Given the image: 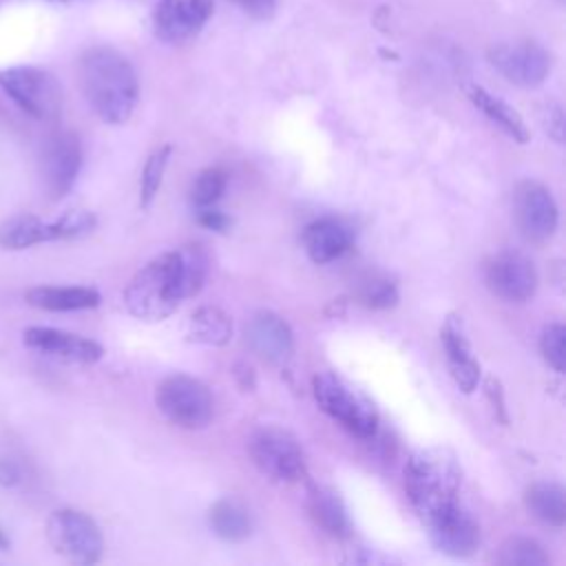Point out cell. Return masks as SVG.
Returning a JSON list of instances; mask_svg holds the SVG:
<instances>
[{"instance_id": "e0dca14e", "label": "cell", "mask_w": 566, "mask_h": 566, "mask_svg": "<svg viewBox=\"0 0 566 566\" xmlns=\"http://www.w3.org/2000/svg\"><path fill=\"white\" fill-rule=\"evenodd\" d=\"M245 340L263 360L281 365L294 352V336L290 325L274 312L261 310L245 325Z\"/></svg>"}, {"instance_id": "2e32d148", "label": "cell", "mask_w": 566, "mask_h": 566, "mask_svg": "<svg viewBox=\"0 0 566 566\" xmlns=\"http://www.w3.org/2000/svg\"><path fill=\"white\" fill-rule=\"evenodd\" d=\"M440 340H442L449 374H451L455 387L462 394L475 391V387L480 382V363L473 356V349H471V343L464 334L460 316L449 314L444 318L442 329H440Z\"/></svg>"}, {"instance_id": "7402d4cb", "label": "cell", "mask_w": 566, "mask_h": 566, "mask_svg": "<svg viewBox=\"0 0 566 566\" xmlns=\"http://www.w3.org/2000/svg\"><path fill=\"white\" fill-rule=\"evenodd\" d=\"M524 504L535 520L548 526L559 528L566 520V493L564 486L557 482H533L524 493Z\"/></svg>"}, {"instance_id": "8d00e7d4", "label": "cell", "mask_w": 566, "mask_h": 566, "mask_svg": "<svg viewBox=\"0 0 566 566\" xmlns=\"http://www.w3.org/2000/svg\"><path fill=\"white\" fill-rule=\"evenodd\" d=\"M18 482H20V469L9 460H0V486H15Z\"/></svg>"}, {"instance_id": "ac0fdd59", "label": "cell", "mask_w": 566, "mask_h": 566, "mask_svg": "<svg viewBox=\"0 0 566 566\" xmlns=\"http://www.w3.org/2000/svg\"><path fill=\"white\" fill-rule=\"evenodd\" d=\"M349 245L352 230L334 217L316 219L303 230V248L307 256L318 265L343 256L349 250Z\"/></svg>"}, {"instance_id": "8fae6325", "label": "cell", "mask_w": 566, "mask_h": 566, "mask_svg": "<svg viewBox=\"0 0 566 566\" xmlns=\"http://www.w3.org/2000/svg\"><path fill=\"white\" fill-rule=\"evenodd\" d=\"M513 217L522 237L531 243H544L557 230V206L548 188L537 181H520L513 195Z\"/></svg>"}, {"instance_id": "cb8c5ba5", "label": "cell", "mask_w": 566, "mask_h": 566, "mask_svg": "<svg viewBox=\"0 0 566 566\" xmlns=\"http://www.w3.org/2000/svg\"><path fill=\"white\" fill-rule=\"evenodd\" d=\"M186 336L188 340H195L201 345L223 347L232 338V321L221 307L203 305L190 314Z\"/></svg>"}, {"instance_id": "1f68e13d", "label": "cell", "mask_w": 566, "mask_h": 566, "mask_svg": "<svg viewBox=\"0 0 566 566\" xmlns=\"http://www.w3.org/2000/svg\"><path fill=\"white\" fill-rule=\"evenodd\" d=\"M360 298L371 310H387L398 303V287L389 279H371L365 283Z\"/></svg>"}, {"instance_id": "ffe728a7", "label": "cell", "mask_w": 566, "mask_h": 566, "mask_svg": "<svg viewBox=\"0 0 566 566\" xmlns=\"http://www.w3.org/2000/svg\"><path fill=\"white\" fill-rule=\"evenodd\" d=\"M467 97L471 99V104L489 119L493 122L504 135H509L513 142L517 144H526L531 133L522 119V115L502 97L489 93L484 86L478 84H469L467 86Z\"/></svg>"}, {"instance_id": "44dd1931", "label": "cell", "mask_w": 566, "mask_h": 566, "mask_svg": "<svg viewBox=\"0 0 566 566\" xmlns=\"http://www.w3.org/2000/svg\"><path fill=\"white\" fill-rule=\"evenodd\" d=\"M307 511L316 526H321L332 537H347L352 531V522L347 509L336 491L314 484L307 491Z\"/></svg>"}, {"instance_id": "f35d334b", "label": "cell", "mask_w": 566, "mask_h": 566, "mask_svg": "<svg viewBox=\"0 0 566 566\" xmlns=\"http://www.w3.org/2000/svg\"><path fill=\"white\" fill-rule=\"evenodd\" d=\"M55 2H69V0H55Z\"/></svg>"}, {"instance_id": "7c38bea8", "label": "cell", "mask_w": 566, "mask_h": 566, "mask_svg": "<svg viewBox=\"0 0 566 566\" xmlns=\"http://www.w3.org/2000/svg\"><path fill=\"white\" fill-rule=\"evenodd\" d=\"M484 283L495 296L509 303H524L535 294L537 272L526 254L502 250L486 261Z\"/></svg>"}, {"instance_id": "836d02e7", "label": "cell", "mask_w": 566, "mask_h": 566, "mask_svg": "<svg viewBox=\"0 0 566 566\" xmlns=\"http://www.w3.org/2000/svg\"><path fill=\"white\" fill-rule=\"evenodd\" d=\"M197 223L203 226L206 230H212V232H226L230 228V219L221 210H217L214 206L197 208Z\"/></svg>"}, {"instance_id": "ba28073f", "label": "cell", "mask_w": 566, "mask_h": 566, "mask_svg": "<svg viewBox=\"0 0 566 566\" xmlns=\"http://www.w3.org/2000/svg\"><path fill=\"white\" fill-rule=\"evenodd\" d=\"M254 467L279 484L298 482L305 475V455L296 438L281 427H261L248 440Z\"/></svg>"}, {"instance_id": "74e56055", "label": "cell", "mask_w": 566, "mask_h": 566, "mask_svg": "<svg viewBox=\"0 0 566 566\" xmlns=\"http://www.w3.org/2000/svg\"><path fill=\"white\" fill-rule=\"evenodd\" d=\"M9 548V537H7V533L0 528V551H7Z\"/></svg>"}, {"instance_id": "484cf974", "label": "cell", "mask_w": 566, "mask_h": 566, "mask_svg": "<svg viewBox=\"0 0 566 566\" xmlns=\"http://www.w3.org/2000/svg\"><path fill=\"white\" fill-rule=\"evenodd\" d=\"M177 261H179V287H181V298H190L199 294V290L206 283L208 276V254L201 245L188 243L177 250Z\"/></svg>"}, {"instance_id": "9c48e42d", "label": "cell", "mask_w": 566, "mask_h": 566, "mask_svg": "<svg viewBox=\"0 0 566 566\" xmlns=\"http://www.w3.org/2000/svg\"><path fill=\"white\" fill-rule=\"evenodd\" d=\"M82 142L71 130L49 135L40 150V177L49 199L57 201L71 192L82 170Z\"/></svg>"}, {"instance_id": "30bf717a", "label": "cell", "mask_w": 566, "mask_h": 566, "mask_svg": "<svg viewBox=\"0 0 566 566\" xmlns=\"http://www.w3.org/2000/svg\"><path fill=\"white\" fill-rule=\"evenodd\" d=\"M491 66L511 84L533 88L539 86L553 66L551 53L533 42V40H517V42H500L489 49Z\"/></svg>"}, {"instance_id": "603a6c76", "label": "cell", "mask_w": 566, "mask_h": 566, "mask_svg": "<svg viewBox=\"0 0 566 566\" xmlns=\"http://www.w3.org/2000/svg\"><path fill=\"white\" fill-rule=\"evenodd\" d=\"M208 526L219 539L234 544L243 542L252 533V517L241 502L223 497L210 506Z\"/></svg>"}, {"instance_id": "d6986e66", "label": "cell", "mask_w": 566, "mask_h": 566, "mask_svg": "<svg viewBox=\"0 0 566 566\" xmlns=\"http://www.w3.org/2000/svg\"><path fill=\"white\" fill-rule=\"evenodd\" d=\"M27 303L46 310V312H75V310H93L99 305L102 296L93 287L84 285H38L24 294Z\"/></svg>"}, {"instance_id": "277c9868", "label": "cell", "mask_w": 566, "mask_h": 566, "mask_svg": "<svg viewBox=\"0 0 566 566\" xmlns=\"http://www.w3.org/2000/svg\"><path fill=\"white\" fill-rule=\"evenodd\" d=\"M0 88L33 119L55 122L64 95L57 77L38 66H11L0 71Z\"/></svg>"}, {"instance_id": "f1b7e54d", "label": "cell", "mask_w": 566, "mask_h": 566, "mask_svg": "<svg viewBox=\"0 0 566 566\" xmlns=\"http://www.w3.org/2000/svg\"><path fill=\"white\" fill-rule=\"evenodd\" d=\"M95 223H97V219H95V214L91 210H84V208L66 210L55 221H49L51 241H66V239L86 237L88 232H93Z\"/></svg>"}, {"instance_id": "4fadbf2b", "label": "cell", "mask_w": 566, "mask_h": 566, "mask_svg": "<svg viewBox=\"0 0 566 566\" xmlns=\"http://www.w3.org/2000/svg\"><path fill=\"white\" fill-rule=\"evenodd\" d=\"M214 11V0H157L153 31L161 42L181 44L195 38Z\"/></svg>"}, {"instance_id": "4dcf8cb0", "label": "cell", "mask_w": 566, "mask_h": 566, "mask_svg": "<svg viewBox=\"0 0 566 566\" xmlns=\"http://www.w3.org/2000/svg\"><path fill=\"white\" fill-rule=\"evenodd\" d=\"M539 352L544 360L557 371L566 369V327L562 323H548L539 336Z\"/></svg>"}, {"instance_id": "9a60e30c", "label": "cell", "mask_w": 566, "mask_h": 566, "mask_svg": "<svg viewBox=\"0 0 566 566\" xmlns=\"http://www.w3.org/2000/svg\"><path fill=\"white\" fill-rule=\"evenodd\" d=\"M24 345L35 352L82 365L97 363L104 356V347L97 340L55 327H27Z\"/></svg>"}, {"instance_id": "4316f807", "label": "cell", "mask_w": 566, "mask_h": 566, "mask_svg": "<svg viewBox=\"0 0 566 566\" xmlns=\"http://www.w3.org/2000/svg\"><path fill=\"white\" fill-rule=\"evenodd\" d=\"M170 153H172V146L164 144L157 150H153V155L144 164L142 179H139V206L144 210L150 208V203L155 201V197L159 192V186H161V179H164Z\"/></svg>"}, {"instance_id": "e575fe53", "label": "cell", "mask_w": 566, "mask_h": 566, "mask_svg": "<svg viewBox=\"0 0 566 566\" xmlns=\"http://www.w3.org/2000/svg\"><path fill=\"white\" fill-rule=\"evenodd\" d=\"M243 13L256 20H270L276 11V0H232Z\"/></svg>"}, {"instance_id": "f546056e", "label": "cell", "mask_w": 566, "mask_h": 566, "mask_svg": "<svg viewBox=\"0 0 566 566\" xmlns=\"http://www.w3.org/2000/svg\"><path fill=\"white\" fill-rule=\"evenodd\" d=\"M226 186H228V175L226 170L221 168H206L201 170L195 181H192V188H190V199L197 208H208V206H214L221 195L226 192Z\"/></svg>"}, {"instance_id": "7a4b0ae2", "label": "cell", "mask_w": 566, "mask_h": 566, "mask_svg": "<svg viewBox=\"0 0 566 566\" xmlns=\"http://www.w3.org/2000/svg\"><path fill=\"white\" fill-rule=\"evenodd\" d=\"M405 491L422 522L458 502L460 469L444 449H420L405 464Z\"/></svg>"}, {"instance_id": "d590c367", "label": "cell", "mask_w": 566, "mask_h": 566, "mask_svg": "<svg viewBox=\"0 0 566 566\" xmlns=\"http://www.w3.org/2000/svg\"><path fill=\"white\" fill-rule=\"evenodd\" d=\"M486 394H489V398L493 402V409L500 411V420L506 422L509 418H506V411H504V398H502V389H500L497 380H493V378L486 380Z\"/></svg>"}, {"instance_id": "3957f363", "label": "cell", "mask_w": 566, "mask_h": 566, "mask_svg": "<svg viewBox=\"0 0 566 566\" xmlns=\"http://www.w3.org/2000/svg\"><path fill=\"white\" fill-rule=\"evenodd\" d=\"M177 250L164 252L148 261L124 290L126 310L139 321H164L181 303Z\"/></svg>"}, {"instance_id": "5bb4252c", "label": "cell", "mask_w": 566, "mask_h": 566, "mask_svg": "<svg viewBox=\"0 0 566 566\" xmlns=\"http://www.w3.org/2000/svg\"><path fill=\"white\" fill-rule=\"evenodd\" d=\"M424 524L429 528L431 544L449 557H455V559L471 557L480 546V526L471 517V513L462 509L460 502L436 513Z\"/></svg>"}, {"instance_id": "d4e9b609", "label": "cell", "mask_w": 566, "mask_h": 566, "mask_svg": "<svg viewBox=\"0 0 566 566\" xmlns=\"http://www.w3.org/2000/svg\"><path fill=\"white\" fill-rule=\"evenodd\" d=\"M49 241V221L35 214H13L0 223V245L4 250H24Z\"/></svg>"}, {"instance_id": "52a82bcc", "label": "cell", "mask_w": 566, "mask_h": 566, "mask_svg": "<svg viewBox=\"0 0 566 566\" xmlns=\"http://www.w3.org/2000/svg\"><path fill=\"white\" fill-rule=\"evenodd\" d=\"M46 539L57 555L73 564H95L104 553V537L95 520L77 509H57L46 520Z\"/></svg>"}, {"instance_id": "d6a6232c", "label": "cell", "mask_w": 566, "mask_h": 566, "mask_svg": "<svg viewBox=\"0 0 566 566\" xmlns=\"http://www.w3.org/2000/svg\"><path fill=\"white\" fill-rule=\"evenodd\" d=\"M542 124L548 137H553L557 144L564 142V111L557 102H546L542 111Z\"/></svg>"}, {"instance_id": "5b68a950", "label": "cell", "mask_w": 566, "mask_h": 566, "mask_svg": "<svg viewBox=\"0 0 566 566\" xmlns=\"http://www.w3.org/2000/svg\"><path fill=\"white\" fill-rule=\"evenodd\" d=\"M155 405L161 416L181 429H203L212 420L214 402L208 387L186 374H172L157 385Z\"/></svg>"}, {"instance_id": "83f0119b", "label": "cell", "mask_w": 566, "mask_h": 566, "mask_svg": "<svg viewBox=\"0 0 566 566\" xmlns=\"http://www.w3.org/2000/svg\"><path fill=\"white\" fill-rule=\"evenodd\" d=\"M504 566H546L551 559L544 548L531 537H509L497 555Z\"/></svg>"}, {"instance_id": "8992f818", "label": "cell", "mask_w": 566, "mask_h": 566, "mask_svg": "<svg viewBox=\"0 0 566 566\" xmlns=\"http://www.w3.org/2000/svg\"><path fill=\"white\" fill-rule=\"evenodd\" d=\"M312 391L318 407L354 436L371 438L376 433L378 429L376 409L338 376L329 371L316 374L312 378Z\"/></svg>"}, {"instance_id": "6da1fadb", "label": "cell", "mask_w": 566, "mask_h": 566, "mask_svg": "<svg viewBox=\"0 0 566 566\" xmlns=\"http://www.w3.org/2000/svg\"><path fill=\"white\" fill-rule=\"evenodd\" d=\"M77 75L86 102L102 122L130 119L139 99V80L124 53L113 46H91L80 57Z\"/></svg>"}]
</instances>
